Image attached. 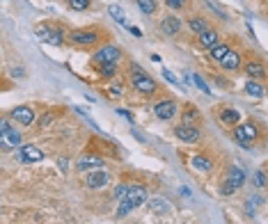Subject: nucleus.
I'll return each instance as SVG.
<instances>
[{
    "instance_id": "obj_1",
    "label": "nucleus",
    "mask_w": 268,
    "mask_h": 224,
    "mask_svg": "<svg viewBox=\"0 0 268 224\" xmlns=\"http://www.w3.org/2000/svg\"><path fill=\"white\" fill-rule=\"evenodd\" d=\"M21 146V133L14 131L12 126L2 124V128H0V149L2 151H12V149H19Z\"/></svg>"
},
{
    "instance_id": "obj_2",
    "label": "nucleus",
    "mask_w": 268,
    "mask_h": 224,
    "mask_svg": "<svg viewBox=\"0 0 268 224\" xmlns=\"http://www.w3.org/2000/svg\"><path fill=\"white\" fill-rule=\"evenodd\" d=\"M234 138L238 140L243 146H250V142H255V140L259 138V131H257V126L252 124V121H248V124H236Z\"/></svg>"
},
{
    "instance_id": "obj_3",
    "label": "nucleus",
    "mask_w": 268,
    "mask_h": 224,
    "mask_svg": "<svg viewBox=\"0 0 268 224\" xmlns=\"http://www.w3.org/2000/svg\"><path fill=\"white\" fill-rule=\"evenodd\" d=\"M133 87H135V92L142 94V96H154V94L158 92L156 80L151 78V76H147L145 71H142L140 76H133Z\"/></svg>"
},
{
    "instance_id": "obj_4",
    "label": "nucleus",
    "mask_w": 268,
    "mask_h": 224,
    "mask_svg": "<svg viewBox=\"0 0 268 224\" xmlns=\"http://www.w3.org/2000/svg\"><path fill=\"white\" fill-rule=\"evenodd\" d=\"M121 57V51L117 46H113V44H108V46L99 48L96 53H94V62L96 64H117Z\"/></svg>"
},
{
    "instance_id": "obj_5",
    "label": "nucleus",
    "mask_w": 268,
    "mask_h": 224,
    "mask_svg": "<svg viewBox=\"0 0 268 224\" xmlns=\"http://www.w3.org/2000/svg\"><path fill=\"white\" fill-rule=\"evenodd\" d=\"M67 39L76 46H94L99 41V32L96 30H74V32H69Z\"/></svg>"
},
{
    "instance_id": "obj_6",
    "label": "nucleus",
    "mask_w": 268,
    "mask_h": 224,
    "mask_svg": "<svg viewBox=\"0 0 268 224\" xmlns=\"http://www.w3.org/2000/svg\"><path fill=\"white\" fill-rule=\"evenodd\" d=\"M108 181H110V174L106 169H89L88 176H85V185H88L89 190H101V188H106Z\"/></svg>"
},
{
    "instance_id": "obj_7",
    "label": "nucleus",
    "mask_w": 268,
    "mask_h": 224,
    "mask_svg": "<svg viewBox=\"0 0 268 224\" xmlns=\"http://www.w3.org/2000/svg\"><path fill=\"white\" fill-rule=\"evenodd\" d=\"M124 201L131 204L133 208L147 204V188H145V185H128V192H126V197H124Z\"/></svg>"
},
{
    "instance_id": "obj_8",
    "label": "nucleus",
    "mask_w": 268,
    "mask_h": 224,
    "mask_svg": "<svg viewBox=\"0 0 268 224\" xmlns=\"http://www.w3.org/2000/svg\"><path fill=\"white\" fill-rule=\"evenodd\" d=\"M179 112V108H177V101H172V99H163V101H158L154 106V114L161 121H168V119H172Z\"/></svg>"
},
{
    "instance_id": "obj_9",
    "label": "nucleus",
    "mask_w": 268,
    "mask_h": 224,
    "mask_svg": "<svg viewBox=\"0 0 268 224\" xmlns=\"http://www.w3.org/2000/svg\"><path fill=\"white\" fill-rule=\"evenodd\" d=\"M175 135L181 140V142H188V144H193V142H197V140L202 138V131L197 128V126L193 124H181L175 128Z\"/></svg>"
},
{
    "instance_id": "obj_10",
    "label": "nucleus",
    "mask_w": 268,
    "mask_h": 224,
    "mask_svg": "<svg viewBox=\"0 0 268 224\" xmlns=\"http://www.w3.org/2000/svg\"><path fill=\"white\" fill-rule=\"evenodd\" d=\"M16 156H19V160H23V163H41V160H44V153L34 144L19 146V149H16Z\"/></svg>"
},
{
    "instance_id": "obj_11",
    "label": "nucleus",
    "mask_w": 268,
    "mask_h": 224,
    "mask_svg": "<svg viewBox=\"0 0 268 224\" xmlns=\"http://www.w3.org/2000/svg\"><path fill=\"white\" fill-rule=\"evenodd\" d=\"M12 117L16 119L21 126H32L34 119H37V112H34L30 106H16L12 110Z\"/></svg>"
},
{
    "instance_id": "obj_12",
    "label": "nucleus",
    "mask_w": 268,
    "mask_h": 224,
    "mask_svg": "<svg viewBox=\"0 0 268 224\" xmlns=\"http://www.w3.org/2000/svg\"><path fill=\"white\" fill-rule=\"evenodd\" d=\"M103 167V158L101 156H94V153H85L78 158L76 163V169L78 171H88V169H101Z\"/></svg>"
},
{
    "instance_id": "obj_13",
    "label": "nucleus",
    "mask_w": 268,
    "mask_h": 224,
    "mask_svg": "<svg viewBox=\"0 0 268 224\" xmlns=\"http://www.w3.org/2000/svg\"><path fill=\"white\" fill-rule=\"evenodd\" d=\"M243 71H245V76H248L250 80H262L264 76H266V69H264V64L259 59H250L248 64L243 66Z\"/></svg>"
},
{
    "instance_id": "obj_14",
    "label": "nucleus",
    "mask_w": 268,
    "mask_h": 224,
    "mask_svg": "<svg viewBox=\"0 0 268 224\" xmlns=\"http://www.w3.org/2000/svg\"><path fill=\"white\" fill-rule=\"evenodd\" d=\"M220 44V37H218V32L215 30H207V32H202V34H197V46L200 48H213V46H218Z\"/></svg>"
},
{
    "instance_id": "obj_15",
    "label": "nucleus",
    "mask_w": 268,
    "mask_h": 224,
    "mask_svg": "<svg viewBox=\"0 0 268 224\" xmlns=\"http://www.w3.org/2000/svg\"><path fill=\"white\" fill-rule=\"evenodd\" d=\"M161 30L165 34H170V37H172V34H179V30H181L179 16H172V14H170V16H165V19L161 21Z\"/></svg>"
},
{
    "instance_id": "obj_16",
    "label": "nucleus",
    "mask_w": 268,
    "mask_h": 224,
    "mask_svg": "<svg viewBox=\"0 0 268 224\" xmlns=\"http://www.w3.org/2000/svg\"><path fill=\"white\" fill-rule=\"evenodd\" d=\"M220 66L225 69V71H236V69H241V55L229 51V53L220 59Z\"/></svg>"
},
{
    "instance_id": "obj_17",
    "label": "nucleus",
    "mask_w": 268,
    "mask_h": 224,
    "mask_svg": "<svg viewBox=\"0 0 268 224\" xmlns=\"http://www.w3.org/2000/svg\"><path fill=\"white\" fill-rule=\"evenodd\" d=\"M220 121L227 126H236L241 121V112L234 110V108H222L220 110Z\"/></svg>"
},
{
    "instance_id": "obj_18",
    "label": "nucleus",
    "mask_w": 268,
    "mask_h": 224,
    "mask_svg": "<svg viewBox=\"0 0 268 224\" xmlns=\"http://www.w3.org/2000/svg\"><path fill=\"white\" fill-rule=\"evenodd\" d=\"M190 165H193V169L197 171H211L213 169V160L208 158V156H193V160H190Z\"/></svg>"
},
{
    "instance_id": "obj_19",
    "label": "nucleus",
    "mask_w": 268,
    "mask_h": 224,
    "mask_svg": "<svg viewBox=\"0 0 268 224\" xmlns=\"http://www.w3.org/2000/svg\"><path fill=\"white\" fill-rule=\"evenodd\" d=\"M227 181H232V183L236 185V190H238V188H241L243 183H245V171L241 169V167H229L227 169Z\"/></svg>"
},
{
    "instance_id": "obj_20",
    "label": "nucleus",
    "mask_w": 268,
    "mask_h": 224,
    "mask_svg": "<svg viewBox=\"0 0 268 224\" xmlns=\"http://www.w3.org/2000/svg\"><path fill=\"white\" fill-rule=\"evenodd\" d=\"M188 26H190V30H193L195 34H202V32H207V30H211V28L207 26V21L202 19V16H193V19L188 21Z\"/></svg>"
},
{
    "instance_id": "obj_21",
    "label": "nucleus",
    "mask_w": 268,
    "mask_h": 224,
    "mask_svg": "<svg viewBox=\"0 0 268 224\" xmlns=\"http://www.w3.org/2000/svg\"><path fill=\"white\" fill-rule=\"evenodd\" d=\"M108 14L113 16V21H117L119 26H126V14H124V9H121L119 5H108Z\"/></svg>"
},
{
    "instance_id": "obj_22",
    "label": "nucleus",
    "mask_w": 268,
    "mask_h": 224,
    "mask_svg": "<svg viewBox=\"0 0 268 224\" xmlns=\"http://www.w3.org/2000/svg\"><path fill=\"white\" fill-rule=\"evenodd\" d=\"M227 53H229V46H225V44H218V46L208 48V57L213 59V62H220Z\"/></svg>"
},
{
    "instance_id": "obj_23",
    "label": "nucleus",
    "mask_w": 268,
    "mask_h": 224,
    "mask_svg": "<svg viewBox=\"0 0 268 224\" xmlns=\"http://www.w3.org/2000/svg\"><path fill=\"white\" fill-rule=\"evenodd\" d=\"M245 92L250 94V96H255V99H262L264 96V87L257 83V80H248L245 83Z\"/></svg>"
},
{
    "instance_id": "obj_24",
    "label": "nucleus",
    "mask_w": 268,
    "mask_h": 224,
    "mask_svg": "<svg viewBox=\"0 0 268 224\" xmlns=\"http://www.w3.org/2000/svg\"><path fill=\"white\" fill-rule=\"evenodd\" d=\"M62 39H64V32H62V30H58V28H48V37H46L48 44H55V46H60Z\"/></svg>"
},
{
    "instance_id": "obj_25",
    "label": "nucleus",
    "mask_w": 268,
    "mask_h": 224,
    "mask_svg": "<svg viewBox=\"0 0 268 224\" xmlns=\"http://www.w3.org/2000/svg\"><path fill=\"white\" fill-rule=\"evenodd\" d=\"M138 7H140V12L142 14H154L156 9H158V2L156 0H138Z\"/></svg>"
},
{
    "instance_id": "obj_26",
    "label": "nucleus",
    "mask_w": 268,
    "mask_h": 224,
    "mask_svg": "<svg viewBox=\"0 0 268 224\" xmlns=\"http://www.w3.org/2000/svg\"><path fill=\"white\" fill-rule=\"evenodd\" d=\"M197 121H200V112L195 110V108H188V110L183 112V124H193V126H197Z\"/></svg>"
},
{
    "instance_id": "obj_27",
    "label": "nucleus",
    "mask_w": 268,
    "mask_h": 224,
    "mask_svg": "<svg viewBox=\"0 0 268 224\" xmlns=\"http://www.w3.org/2000/svg\"><path fill=\"white\" fill-rule=\"evenodd\" d=\"M69 9H74V12H85L89 7V0H67Z\"/></svg>"
},
{
    "instance_id": "obj_28",
    "label": "nucleus",
    "mask_w": 268,
    "mask_h": 224,
    "mask_svg": "<svg viewBox=\"0 0 268 224\" xmlns=\"http://www.w3.org/2000/svg\"><path fill=\"white\" fill-rule=\"evenodd\" d=\"M149 208L154 213H165L168 211V201H165V199H151V201H149Z\"/></svg>"
},
{
    "instance_id": "obj_29",
    "label": "nucleus",
    "mask_w": 268,
    "mask_h": 224,
    "mask_svg": "<svg viewBox=\"0 0 268 224\" xmlns=\"http://www.w3.org/2000/svg\"><path fill=\"white\" fill-rule=\"evenodd\" d=\"M190 80H193V83H195V87H200V89H202V94H211V89H208V85H207V83H204V80H202V76H200V73H193V76H190Z\"/></svg>"
},
{
    "instance_id": "obj_30",
    "label": "nucleus",
    "mask_w": 268,
    "mask_h": 224,
    "mask_svg": "<svg viewBox=\"0 0 268 224\" xmlns=\"http://www.w3.org/2000/svg\"><path fill=\"white\" fill-rule=\"evenodd\" d=\"M234 192H236V185L232 183V181H227V178H225V181H222V185H220V195L229 197V195H234Z\"/></svg>"
},
{
    "instance_id": "obj_31",
    "label": "nucleus",
    "mask_w": 268,
    "mask_h": 224,
    "mask_svg": "<svg viewBox=\"0 0 268 224\" xmlns=\"http://www.w3.org/2000/svg\"><path fill=\"white\" fill-rule=\"evenodd\" d=\"M99 66V73L103 78H113L115 76V64H96Z\"/></svg>"
},
{
    "instance_id": "obj_32",
    "label": "nucleus",
    "mask_w": 268,
    "mask_h": 224,
    "mask_svg": "<svg viewBox=\"0 0 268 224\" xmlns=\"http://www.w3.org/2000/svg\"><path fill=\"white\" fill-rule=\"evenodd\" d=\"M133 211V206L131 204H126V201H124V199H121L119 201V206H117V218H124V215H128V213Z\"/></svg>"
},
{
    "instance_id": "obj_33",
    "label": "nucleus",
    "mask_w": 268,
    "mask_h": 224,
    "mask_svg": "<svg viewBox=\"0 0 268 224\" xmlns=\"http://www.w3.org/2000/svg\"><path fill=\"white\" fill-rule=\"evenodd\" d=\"M53 119H55V114H53V112H46V114L41 117V121H39V128H41V131H46L48 126L53 124Z\"/></svg>"
},
{
    "instance_id": "obj_34",
    "label": "nucleus",
    "mask_w": 268,
    "mask_h": 224,
    "mask_svg": "<svg viewBox=\"0 0 268 224\" xmlns=\"http://www.w3.org/2000/svg\"><path fill=\"white\" fill-rule=\"evenodd\" d=\"M255 183H257V188H266V171L264 169L255 171Z\"/></svg>"
},
{
    "instance_id": "obj_35",
    "label": "nucleus",
    "mask_w": 268,
    "mask_h": 224,
    "mask_svg": "<svg viewBox=\"0 0 268 224\" xmlns=\"http://www.w3.org/2000/svg\"><path fill=\"white\" fill-rule=\"evenodd\" d=\"M126 192H128V185H126V183H119L117 188H115L113 197H115V199H124V197H126Z\"/></svg>"
},
{
    "instance_id": "obj_36",
    "label": "nucleus",
    "mask_w": 268,
    "mask_h": 224,
    "mask_svg": "<svg viewBox=\"0 0 268 224\" xmlns=\"http://www.w3.org/2000/svg\"><path fill=\"white\" fill-rule=\"evenodd\" d=\"M163 78L168 80L170 85H177V87H179V78H177L172 71H168V69H163Z\"/></svg>"
},
{
    "instance_id": "obj_37",
    "label": "nucleus",
    "mask_w": 268,
    "mask_h": 224,
    "mask_svg": "<svg viewBox=\"0 0 268 224\" xmlns=\"http://www.w3.org/2000/svg\"><path fill=\"white\" fill-rule=\"evenodd\" d=\"M34 34H37V37H39L41 41H46V37H48V26H37Z\"/></svg>"
},
{
    "instance_id": "obj_38",
    "label": "nucleus",
    "mask_w": 268,
    "mask_h": 224,
    "mask_svg": "<svg viewBox=\"0 0 268 224\" xmlns=\"http://www.w3.org/2000/svg\"><path fill=\"white\" fill-rule=\"evenodd\" d=\"M165 5H168L170 9H181V7L186 5V0H165Z\"/></svg>"
},
{
    "instance_id": "obj_39",
    "label": "nucleus",
    "mask_w": 268,
    "mask_h": 224,
    "mask_svg": "<svg viewBox=\"0 0 268 224\" xmlns=\"http://www.w3.org/2000/svg\"><path fill=\"white\" fill-rule=\"evenodd\" d=\"M12 76L14 78H23V76H26V69H23V66H16V69H12Z\"/></svg>"
},
{
    "instance_id": "obj_40",
    "label": "nucleus",
    "mask_w": 268,
    "mask_h": 224,
    "mask_svg": "<svg viewBox=\"0 0 268 224\" xmlns=\"http://www.w3.org/2000/svg\"><path fill=\"white\" fill-rule=\"evenodd\" d=\"M117 112H119L121 117H126L128 121H135V117H133V114H131V112H128V110H124V108H119V110H117Z\"/></svg>"
},
{
    "instance_id": "obj_41",
    "label": "nucleus",
    "mask_w": 268,
    "mask_h": 224,
    "mask_svg": "<svg viewBox=\"0 0 268 224\" xmlns=\"http://www.w3.org/2000/svg\"><path fill=\"white\" fill-rule=\"evenodd\" d=\"M58 165H60L62 171H67V169H69V160H67V158H60V160H58Z\"/></svg>"
},
{
    "instance_id": "obj_42",
    "label": "nucleus",
    "mask_w": 268,
    "mask_h": 224,
    "mask_svg": "<svg viewBox=\"0 0 268 224\" xmlns=\"http://www.w3.org/2000/svg\"><path fill=\"white\" fill-rule=\"evenodd\" d=\"M110 96H121V87H113V89H110Z\"/></svg>"
},
{
    "instance_id": "obj_43",
    "label": "nucleus",
    "mask_w": 268,
    "mask_h": 224,
    "mask_svg": "<svg viewBox=\"0 0 268 224\" xmlns=\"http://www.w3.org/2000/svg\"><path fill=\"white\" fill-rule=\"evenodd\" d=\"M128 30H131V34H135V37H140V28H128Z\"/></svg>"
},
{
    "instance_id": "obj_44",
    "label": "nucleus",
    "mask_w": 268,
    "mask_h": 224,
    "mask_svg": "<svg viewBox=\"0 0 268 224\" xmlns=\"http://www.w3.org/2000/svg\"><path fill=\"white\" fill-rule=\"evenodd\" d=\"M2 124H5V119H0V128H2Z\"/></svg>"
}]
</instances>
